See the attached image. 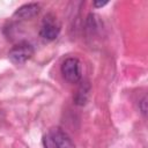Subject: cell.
<instances>
[{"label":"cell","mask_w":148,"mask_h":148,"mask_svg":"<svg viewBox=\"0 0 148 148\" xmlns=\"http://www.w3.org/2000/svg\"><path fill=\"white\" fill-rule=\"evenodd\" d=\"M43 148H75L71 136L61 128L50 130L42 140Z\"/></svg>","instance_id":"1"},{"label":"cell","mask_w":148,"mask_h":148,"mask_svg":"<svg viewBox=\"0 0 148 148\" xmlns=\"http://www.w3.org/2000/svg\"><path fill=\"white\" fill-rule=\"evenodd\" d=\"M61 74L64 79L69 83H77L81 81L82 73H81V64L77 58L69 57L66 58L61 64Z\"/></svg>","instance_id":"2"},{"label":"cell","mask_w":148,"mask_h":148,"mask_svg":"<svg viewBox=\"0 0 148 148\" xmlns=\"http://www.w3.org/2000/svg\"><path fill=\"white\" fill-rule=\"evenodd\" d=\"M35 53L34 46L28 42H21L14 45L8 53L9 60L15 65H22L27 60H29Z\"/></svg>","instance_id":"3"},{"label":"cell","mask_w":148,"mask_h":148,"mask_svg":"<svg viewBox=\"0 0 148 148\" xmlns=\"http://www.w3.org/2000/svg\"><path fill=\"white\" fill-rule=\"evenodd\" d=\"M60 34V24L57 21V17L52 14L45 15L42 27L39 29V36L45 40H54Z\"/></svg>","instance_id":"4"},{"label":"cell","mask_w":148,"mask_h":148,"mask_svg":"<svg viewBox=\"0 0 148 148\" xmlns=\"http://www.w3.org/2000/svg\"><path fill=\"white\" fill-rule=\"evenodd\" d=\"M40 12V5L37 2H29L21 7H18L15 13L14 17L18 20H31L32 17L37 16Z\"/></svg>","instance_id":"5"},{"label":"cell","mask_w":148,"mask_h":148,"mask_svg":"<svg viewBox=\"0 0 148 148\" xmlns=\"http://www.w3.org/2000/svg\"><path fill=\"white\" fill-rule=\"evenodd\" d=\"M89 91H90V84L88 81H84L80 84L75 96H74V103L76 105H84L88 101V96H89Z\"/></svg>","instance_id":"6"},{"label":"cell","mask_w":148,"mask_h":148,"mask_svg":"<svg viewBox=\"0 0 148 148\" xmlns=\"http://www.w3.org/2000/svg\"><path fill=\"white\" fill-rule=\"evenodd\" d=\"M139 109H140L141 113L146 117V112H147V98H146V96H143L142 99L139 101Z\"/></svg>","instance_id":"7"},{"label":"cell","mask_w":148,"mask_h":148,"mask_svg":"<svg viewBox=\"0 0 148 148\" xmlns=\"http://www.w3.org/2000/svg\"><path fill=\"white\" fill-rule=\"evenodd\" d=\"M106 3H108V1H94V2H92V6H94L95 8H98V7L105 6Z\"/></svg>","instance_id":"8"}]
</instances>
